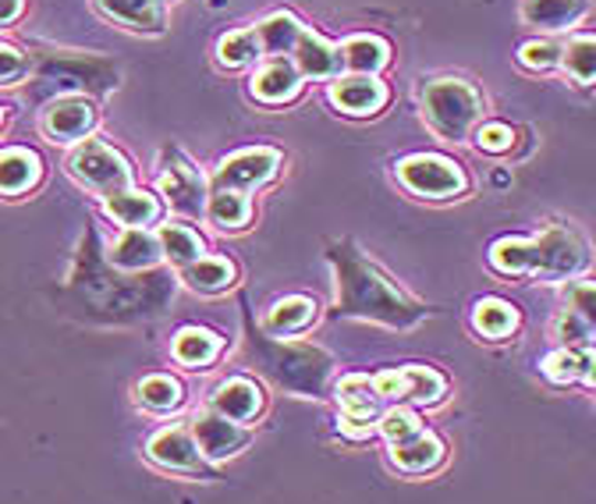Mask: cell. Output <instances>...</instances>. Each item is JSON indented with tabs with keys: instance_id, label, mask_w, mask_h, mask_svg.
Listing matches in <instances>:
<instances>
[{
	"instance_id": "6da1fadb",
	"label": "cell",
	"mask_w": 596,
	"mask_h": 504,
	"mask_svg": "<svg viewBox=\"0 0 596 504\" xmlns=\"http://www.w3.org/2000/svg\"><path fill=\"white\" fill-rule=\"evenodd\" d=\"M331 260L337 266V313L387 327H412L426 316L419 302L398 292L352 242L331 245Z\"/></svg>"
},
{
	"instance_id": "7a4b0ae2",
	"label": "cell",
	"mask_w": 596,
	"mask_h": 504,
	"mask_svg": "<svg viewBox=\"0 0 596 504\" xmlns=\"http://www.w3.org/2000/svg\"><path fill=\"white\" fill-rule=\"evenodd\" d=\"M490 263L501 274H543V277H572L586 271L589 245L578 231L551 224L536 239H501L490 249Z\"/></svg>"
},
{
	"instance_id": "3957f363",
	"label": "cell",
	"mask_w": 596,
	"mask_h": 504,
	"mask_svg": "<svg viewBox=\"0 0 596 504\" xmlns=\"http://www.w3.org/2000/svg\"><path fill=\"white\" fill-rule=\"evenodd\" d=\"M480 114H483V96L462 78H437L422 93V117L448 143H462L469 136V128L480 122Z\"/></svg>"
},
{
	"instance_id": "277c9868",
	"label": "cell",
	"mask_w": 596,
	"mask_h": 504,
	"mask_svg": "<svg viewBox=\"0 0 596 504\" xmlns=\"http://www.w3.org/2000/svg\"><path fill=\"white\" fill-rule=\"evenodd\" d=\"M67 167H72V175L85 185V189H93L100 196H114V192H122L132 185L128 160L100 139L82 143Z\"/></svg>"
},
{
	"instance_id": "5b68a950",
	"label": "cell",
	"mask_w": 596,
	"mask_h": 504,
	"mask_svg": "<svg viewBox=\"0 0 596 504\" xmlns=\"http://www.w3.org/2000/svg\"><path fill=\"white\" fill-rule=\"evenodd\" d=\"M398 178L405 189H412L416 196H426V199H448V196L466 192L462 167L448 157H437V154L405 157L398 164Z\"/></svg>"
},
{
	"instance_id": "8992f818",
	"label": "cell",
	"mask_w": 596,
	"mask_h": 504,
	"mask_svg": "<svg viewBox=\"0 0 596 504\" xmlns=\"http://www.w3.org/2000/svg\"><path fill=\"white\" fill-rule=\"evenodd\" d=\"M146 455L153 465L167 469V473H185V476H210V465L202 459L192 430L185 427H164L160 433L149 437Z\"/></svg>"
},
{
	"instance_id": "52a82bcc",
	"label": "cell",
	"mask_w": 596,
	"mask_h": 504,
	"mask_svg": "<svg viewBox=\"0 0 596 504\" xmlns=\"http://www.w3.org/2000/svg\"><path fill=\"white\" fill-rule=\"evenodd\" d=\"M270 374H274L281 384H287V388L302 391V395H320L323 380H327V374H331V356L320 348H310V345H292V348L278 351Z\"/></svg>"
},
{
	"instance_id": "ba28073f",
	"label": "cell",
	"mask_w": 596,
	"mask_h": 504,
	"mask_svg": "<svg viewBox=\"0 0 596 504\" xmlns=\"http://www.w3.org/2000/svg\"><path fill=\"white\" fill-rule=\"evenodd\" d=\"M278 167H281V154H278V149H270V146L238 149V154H231L224 164L217 167L213 185H217V189L249 192V189H260L263 181L274 178Z\"/></svg>"
},
{
	"instance_id": "9c48e42d",
	"label": "cell",
	"mask_w": 596,
	"mask_h": 504,
	"mask_svg": "<svg viewBox=\"0 0 596 504\" xmlns=\"http://www.w3.org/2000/svg\"><path fill=\"white\" fill-rule=\"evenodd\" d=\"M373 388H377L380 398H412L422 401V406H433V401L445 398L448 384L430 366H401L373 377Z\"/></svg>"
},
{
	"instance_id": "30bf717a",
	"label": "cell",
	"mask_w": 596,
	"mask_h": 504,
	"mask_svg": "<svg viewBox=\"0 0 596 504\" xmlns=\"http://www.w3.org/2000/svg\"><path fill=\"white\" fill-rule=\"evenodd\" d=\"M337 406L345 412L341 419V430L348 437H369L373 423H377V412H380V395L373 388V380L363 377V374H352L337 384Z\"/></svg>"
},
{
	"instance_id": "8fae6325",
	"label": "cell",
	"mask_w": 596,
	"mask_h": 504,
	"mask_svg": "<svg viewBox=\"0 0 596 504\" xmlns=\"http://www.w3.org/2000/svg\"><path fill=\"white\" fill-rule=\"evenodd\" d=\"M192 437L202 451V459H231L249 444V430H242L231 419H224L213 409H202L192 419Z\"/></svg>"
},
{
	"instance_id": "7c38bea8",
	"label": "cell",
	"mask_w": 596,
	"mask_h": 504,
	"mask_svg": "<svg viewBox=\"0 0 596 504\" xmlns=\"http://www.w3.org/2000/svg\"><path fill=\"white\" fill-rule=\"evenodd\" d=\"M160 189L178 213H185V217L207 213V185H202V175L189 160H181V157L170 160L160 175Z\"/></svg>"
},
{
	"instance_id": "4fadbf2b",
	"label": "cell",
	"mask_w": 596,
	"mask_h": 504,
	"mask_svg": "<svg viewBox=\"0 0 596 504\" xmlns=\"http://www.w3.org/2000/svg\"><path fill=\"white\" fill-rule=\"evenodd\" d=\"M93 125H96V111L85 96H61L43 111V132L54 143H75L82 136H90Z\"/></svg>"
},
{
	"instance_id": "5bb4252c",
	"label": "cell",
	"mask_w": 596,
	"mask_h": 504,
	"mask_svg": "<svg viewBox=\"0 0 596 504\" xmlns=\"http://www.w3.org/2000/svg\"><path fill=\"white\" fill-rule=\"evenodd\" d=\"M210 409L231 419V423H249V419H255V412L263 409V391L260 384L249 377H231L213 391Z\"/></svg>"
},
{
	"instance_id": "9a60e30c",
	"label": "cell",
	"mask_w": 596,
	"mask_h": 504,
	"mask_svg": "<svg viewBox=\"0 0 596 504\" xmlns=\"http://www.w3.org/2000/svg\"><path fill=\"white\" fill-rule=\"evenodd\" d=\"M331 99L345 114H377L387 104V86L377 75H355V78H337Z\"/></svg>"
},
{
	"instance_id": "2e32d148",
	"label": "cell",
	"mask_w": 596,
	"mask_h": 504,
	"mask_svg": "<svg viewBox=\"0 0 596 504\" xmlns=\"http://www.w3.org/2000/svg\"><path fill=\"white\" fill-rule=\"evenodd\" d=\"M295 69L299 75H310V78H334L341 72V50L331 46L327 40H320L316 32H305L302 29V36L295 43Z\"/></svg>"
},
{
	"instance_id": "e0dca14e",
	"label": "cell",
	"mask_w": 596,
	"mask_h": 504,
	"mask_svg": "<svg viewBox=\"0 0 596 504\" xmlns=\"http://www.w3.org/2000/svg\"><path fill=\"white\" fill-rule=\"evenodd\" d=\"M107 19L122 22L139 32H160L164 29V0H96Z\"/></svg>"
},
{
	"instance_id": "ac0fdd59",
	"label": "cell",
	"mask_w": 596,
	"mask_h": 504,
	"mask_svg": "<svg viewBox=\"0 0 596 504\" xmlns=\"http://www.w3.org/2000/svg\"><path fill=\"white\" fill-rule=\"evenodd\" d=\"M390 459H395V465H401L405 473H430V469L445 462V444H440L433 433L419 430L416 437H408V441L390 444Z\"/></svg>"
},
{
	"instance_id": "d6986e66",
	"label": "cell",
	"mask_w": 596,
	"mask_h": 504,
	"mask_svg": "<svg viewBox=\"0 0 596 504\" xmlns=\"http://www.w3.org/2000/svg\"><path fill=\"white\" fill-rule=\"evenodd\" d=\"M589 11V0H525L522 19L540 29H568Z\"/></svg>"
},
{
	"instance_id": "ffe728a7",
	"label": "cell",
	"mask_w": 596,
	"mask_h": 504,
	"mask_svg": "<svg viewBox=\"0 0 596 504\" xmlns=\"http://www.w3.org/2000/svg\"><path fill=\"white\" fill-rule=\"evenodd\" d=\"M111 260L117 266H125V271H146V266L160 260V242L153 239L146 228H128L122 239L114 242Z\"/></svg>"
},
{
	"instance_id": "44dd1931",
	"label": "cell",
	"mask_w": 596,
	"mask_h": 504,
	"mask_svg": "<svg viewBox=\"0 0 596 504\" xmlns=\"http://www.w3.org/2000/svg\"><path fill=\"white\" fill-rule=\"evenodd\" d=\"M299 86H302V75H299L295 64L284 61V57L270 61L266 69L252 78V93L260 96V99H266V104H281V99H292V96L299 93Z\"/></svg>"
},
{
	"instance_id": "7402d4cb",
	"label": "cell",
	"mask_w": 596,
	"mask_h": 504,
	"mask_svg": "<svg viewBox=\"0 0 596 504\" xmlns=\"http://www.w3.org/2000/svg\"><path fill=\"white\" fill-rule=\"evenodd\" d=\"M107 210H111L114 221H122L128 228H146V224H153L160 217L157 196L135 192V189H122V192L107 196Z\"/></svg>"
},
{
	"instance_id": "603a6c76",
	"label": "cell",
	"mask_w": 596,
	"mask_h": 504,
	"mask_svg": "<svg viewBox=\"0 0 596 504\" xmlns=\"http://www.w3.org/2000/svg\"><path fill=\"white\" fill-rule=\"evenodd\" d=\"M40 178V157L29 149H4L0 154V192H25Z\"/></svg>"
},
{
	"instance_id": "cb8c5ba5",
	"label": "cell",
	"mask_w": 596,
	"mask_h": 504,
	"mask_svg": "<svg viewBox=\"0 0 596 504\" xmlns=\"http://www.w3.org/2000/svg\"><path fill=\"white\" fill-rule=\"evenodd\" d=\"M185 281L202 295H217L234 284V263L224 256H199L196 263L185 266Z\"/></svg>"
},
{
	"instance_id": "d4e9b609",
	"label": "cell",
	"mask_w": 596,
	"mask_h": 504,
	"mask_svg": "<svg viewBox=\"0 0 596 504\" xmlns=\"http://www.w3.org/2000/svg\"><path fill=\"white\" fill-rule=\"evenodd\" d=\"M316 321V302L305 295H287L281 298L266 316V330L274 334H299Z\"/></svg>"
},
{
	"instance_id": "484cf974",
	"label": "cell",
	"mask_w": 596,
	"mask_h": 504,
	"mask_svg": "<svg viewBox=\"0 0 596 504\" xmlns=\"http://www.w3.org/2000/svg\"><path fill=\"white\" fill-rule=\"evenodd\" d=\"M390 61V46L377 36H352L341 50V64H348L359 75H377Z\"/></svg>"
},
{
	"instance_id": "4316f807",
	"label": "cell",
	"mask_w": 596,
	"mask_h": 504,
	"mask_svg": "<svg viewBox=\"0 0 596 504\" xmlns=\"http://www.w3.org/2000/svg\"><path fill=\"white\" fill-rule=\"evenodd\" d=\"M207 213H210V221H213L217 228L238 231V228L249 224L252 203H249V196L238 192V189H213L210 203H207Z\"/></svg>"
},
{
	"instance_id": "83f0119b",
	"label": "cell",
	"mask_w": 596,
	"mask_h": 504,
	"mask_svg": "<svg viewBox=\"0 0 596 504\" xmlns=\"http://www.w3.org/2000/svg\"><path fill=\"white\" fill-rule=\"evenodd\" d=\"M220 356V338L213 330H202V327H185L178 338H175V359L185 366H210Z\"/></svg>"
},
{
	"instance_id": "f1b7e54d",
	"label": "cell",
	"mask_w": 596,
	"mask_h": 504,
	"mask_svg": "<svg viewBox=\"0 0 596 504\" xmlns=\"http://www.w3.org/2000/svg\"><path fill=\"white\" fill-rule=\"evenodd\" d=\"M302 36V25L295 14H274L255 29V40H260V54H292L295 43Z\"/></svg>"
},
{
	"instance_id": "f546056e",
	"label": "cell",
	"mask_w": 596,
	"mask_h": 504,
	"mask_svg": "<svg viewBox=\"0 0 596 504\" xmlns=\"http://www.w3.org/2000/svg\"><path fill=\"white\" fill-rule=\"evenodd\" d=\"M157 242H160V256H167L178 266H189L202 256V239L185 224H164Z\"/></svg>"
},
{
	"instance_id": "4dcf8cb0",
	"label": "cell",
	"mask_w": 596,
	"mask_h": 504,
	"mask_svg": "<svg viewBox=\"0 0 596 504\" xmlns=\"http://www.w3.org/2000/svg\"><path fill=\"white\" fill-rule=\"evenodd\" d=\"M472 324L480 334H487V338H504V334L515 330L519 313H515V306H508L504 298H483V302H475Z\"/></svg>"
},
{
	"instance_id": "1f68e13d",
	"label": "cell",
	"mask_w": 596,
	"mask_h": 504,
	"mask_svg": "<svg viewBox=\"0 0 596 504\" xmlns=\"http://www.w3.org/2000/svg\"><path fill=\"white\" fill-rule=\"evenodd\" d=\"M543 374H547L551 380H557V384H572L578 377L589 380L593 351L589 348H561V351H554L547 363H543Z\"/></svg>"
},
{
	"instance_id": "d6a6232c",
	"label": "cell",
	"mask_w": 596,
	"mask_h": 504,
	"mask_svg": "<svg viewBox=\"0 0 596 504\" xmlns=\"http://www.w3.org/2000/svg\"><path fill=\"white\" fill-rule=\"evenodd\" d=\"M139 401H143L146 409H153V412H175L181 406V384L164 377V374L146 377L139 384Z\"/></svg>"
},
{
	"instance_id": "836d02e7",
	"label": "cell",
	"mask_w": 596,
	"mask_h": 504,
	"mask_svg": "<svg viewBox=\"0 0 596 504\" xmlns=\"http://www.w3.org/2000/svg\"><path fill=\"white\" fill-rule=\"evenodd\" d=\"M263 57L260 54V40H255V29H242V32H228L224 40H220V61L228 64V69H242V64Z\"/></svg>"
},
{
	"instance_id": "e575fe53",
	"label": "cell",
	"mask_w": 596,
	"mask_h": 504,
	"mask_svg": "<svg viewBox=\"0 0 596 504\" xmlns=\"http://www.w3.org/2000/svg\"><path fill=\"white\" fill-rule=\"evenodd\" d=\"M565 69L583 82V86H589L593 82V75H596V43L589 40V36H578V40H572L568 43V50H565Z\"/></svg>"
},
{
	"instance_id": "d590c367",
	"label": "cell",
	"mask_w": 596,
	"mask_h": 504,
	"mask_svg": "<svg viewBox=\"0 0 596 504\" xmlns=\"http://www.w3.org/2000/svg\"><path fill=\"white\" fill-rule=\"evenodd\" d=\"M419 430H422L419 416L408 412V409H390V412L380 416V433L387 437L390 444H401V441H408V437H416Z\"/></svg>"
},
{
	"instance_id": "8d00e7d4",
	"label": "cell",
	"mask_w": 596,
	"mask_h": 504,
	"mask_svg": "<svg viewBox=\"0 0 596 504\" xmlns=\"http://www.w3.org/2000/svg\"><path fill=\"white\" fill-rule=\"evenodd\" d=\"M511 139H515V132L501 122H490L475 132V146H480L483 154H504V149H511Z\"/></svg>"
},
{
	"instance_id": "74e56055",
	"label": "cell",
	"mask_w": 596,
	"mask_h": 504,
	"mask_svg": "<svg viewBox=\"0 0 596 504\" xmlns=\"http://www.w3.org/2000/svg\"><path fill=\"white\" fill-rule=\"evenodd\" d=\"M519 61L525 64V69L540 72V69H551V64L561 61V50H557L554 43H525L522 54H519Z\"/></svg>"
},
{
	"instance_id": "f35d334b",
	"label": "cell",
	"mask_w": 596,
	"mask_h": 504,
	"mask_svg": "<svg viewBox=\"0 0 596 504\" xmlns=\"http://www.w3.org/2000/svg\"><path fill=\"white\" fill-rule=\"evenodd\" d=\"M25 75V57L14 46H0V82H14Z\"/></svg>"
},
{
	"instance_id": "ab89813d",
	"label": "cell",
	"mask_w": 596,
	"mask_h": 504,
	"mask_svg": "<svg viewBox=\"0 0 596 504\" xmlns=\"http://www.w3.org/2000/svg\"><path fill=\"white\" fill-rule=\"evenodd\" d=\"M568 298H572V306H568V309L578 313V316H583V321L593 324V316H596V313H593V284H578V288H572Z\"/></svg>"
},
{
	"instance_id": "60d3db41",
	"label": "cell",
	"mask_w": 596,
	"mask_h": 504,
	"mask_svg": "<svg viewBox=\"0 0 596 504\" xmlns=\"http://www.w3.org/2000/svg\"><path fill=\"white\" fill-rule=\"evenodd\" d=\"M22 14V0H0V25L14 22Z\"/></svg>"
}]
</instances>
